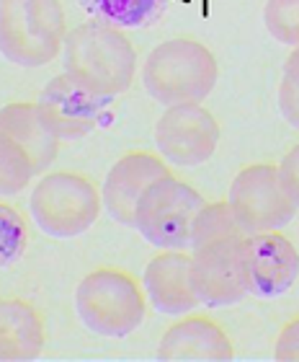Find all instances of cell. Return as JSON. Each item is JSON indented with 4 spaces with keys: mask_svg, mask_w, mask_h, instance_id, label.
<instances>
[{
    "mask_svg": "<svg viewBox=\"0 0 299 362\" xmlns=\"http://www.w3.org/2000/svg\"><path fill=\"white\" fill-rule=\"evenodd\" d=\"M245 230L238 226L227 199L207 202L191 228V285L207 305H232L248 295L240 269Z\"/></svg>",
    "mask_w": 299,
    "mask_h": 362,
    "instance_id": "6da1fadb",
    "label": "cell"
},
{
    "mask_svg": "<svg viewBox=\"0 0 299 362\" xmlns=\"http://www.w3.org/2000/svg\"><path fill=\"white\" fill-rule=\"evenodd\" d=\"M62 65L83 88L114 98L135 83L137 52L124 29L104 21H85L68 31L62 45Z\"/></svg>",
    "mask_w": 299,
    "mask_h": 362,
    "instance_id": "7a4b0ae2",
    "label": "cell"
},
{
    "mask_svg": "<svg viewBox=\"0 0 299 362\" xmlns=\"http://www.w3.org/2000/svg\"><path fill=\"white\" fill-rule=\"evenodd\" d=\"M217 57L202 42L176 37L147 54L142 65V86L157 104H202L217 86Z\"/></svg>",
    "mask_w": 299,
    "mask_h": 362,
    "instance_id": "3957f363",
    "label": "cell"
},
{
    "mask_svg": "<svg viewBox=\"0 0 299 362\" xmlns=\"http://www.w3.org/2000/svg\"><path fill=\"white\" fill-rule=\"evenodd\" d=\"M75 310L88 332L109 339L129 337L147 316V295L135 274L119 267H98L75 290Z\"/></svg>",
    "mask_w": 299,
    "mask_h": 362,
    "instance_id": "277c9868",
    "label": "cell"
},
{
    "mask_svg": "<svg viewBox=\"0 0 299 362\" xmlns=\"http://www.w3.org/2000/svg\"><path fill=\"white\" fill-rule=\"evenodd\" d=\"M68 16L60 0H0V54L18 68H44L62 52Z\"/></svg>",
    "mask_w": 299,
    "mask_h": 362,
    "instance_id": "5b68a950",
    "label": "cell"
},
{
    "mask_svg": "<svg viewBox=\"0 0 299 362\" xmlns=\"http://www.w3.org/2000/svg\"><path fill=\"white\" fill-rule=\"evenodd\" d=\"M104 210L101 189L78 171H52L31 189L29 212L42 233L52 238H78L96 226Z\"/></svg>",
    "mask_w": 299,
    "mask_h": 362,
    "instance_id": "8992f818",
    "label": "cell"
},
{
    "mask_svg": "<svg viewBox=\"0 0 299 362\" xmlns=\"http://www.w3.org/2000/svg\"><path fill=\"white\" fill-rule=\"evenodd\" d=\"M207 199L188 181L165 174L140 197L135 228L145 241L163 251H183L191 243V228Z\"/></svg>",
    "mask_w": 299,
    "mask_h": 362,
    "instance_id": "52a82bcc",
    "label": "cell"
},
{
    "mask_svg": "<svg viewBox=\"0 0 299 362\" xmlns=\"http://www.w3.org/2000/svg\"><path fill=\"white\" fill-rule=\"evenodd\" d=\"M227 204L245 235L279 230L297 215L274 163H253L238 171L227 192Z\"/></svg>",
    "mask_w": 299,
    "mask_h": 362,
    "instance_id": "ba28073f",
    "label": "cell"
},
{
    "mask_svg": "<svg viewBox=\"0 0 299 362\" xmlns=\"http://www.w3.org/2000/svg\"><path fill=\"white\" fill-rule=\"evenodd\" d=\"M155 145L173 166L196 168L214 156L219 145V122L202 104L165 106L155 124Z\"/></svg>",
    "mask_w": 299,
    "mask_h": 362,
    "instance_id": "9c48e42d",
    "label": "cell"
},
{
    "mask_svg": "<svg viewBox=\"0 0 299 362\" xmlns=\"http://www.w3.org/2000/svg\"><path fill=\"white\" fill-rule=\"evenodd\" d=\"M240 269L245 290L271 300L292 290L299 277V249L281 230L245 235L240 246Z\"/></svg>",
    "mask_w": 299,
    "mask_h": 362,
    "instance_id": "30bf717a",
    "label": "cell"
},
{
    "mask_svg": "<svg viewBox=\"0 0 299 362\" xmlns=\"http://www.w3.org/2000/svg\"><path fill=\"white\" fill-rule=\"evenodd\" d=\"M109 101L111 98L96 96L68 73H60L42 88L37 106L60 140H80L98 127Z\"/></svg>",
    "mask_w": 299,
    "mask_h": 362,
    "instance_id": "8fae6325",
    "label": "cell"
},
{
    "mask_svg": "<svg viewBox=\"0 0 299 362\" xmlns=\"http://www.w3.org/2000/svg\"><path fill=\"white\" fill-rule=\"evenodd\" d=\"M171 174V166L163 156L150 151H132L121 156L104 179L101 199L109 218L127 228H135V210L140 197L147 192L150 184Z\"/></svg>",
    "mask_w": 299,
    "mask_h": 362,
    "instance_id": "7c38bea8",
    "label": "cell"
},
{
    "mask_svg": "<svg viewBox=\"0 0 299 362\" xmlns=\"http://www.w3.org/2000/svg\"><path fill=\"white\" fill-rule=\"evenodd\" d=\"M155 357L160 362H232L235 347L214 318L186 313L163 334Z\"/></svg>",
    "mask_w": 299,
    "mask_h": 362,
    "instance_id": "4fadbf2b",
    "label": "cell"
},
{
    "mask_svg": "<svg viewBox=\"0 0 299 362\" xmlns=\"http://www.w3.org/2000/svg\"><path fill=\"white\" fill-rule=\"evenodd\" d=\"M142 287L150 305L163 316H186L202 305L191 285V254L160 251L145 267Z\"/></svg>",
    "mask_w": 299,
    "mask_h": 362,
    "instance_id": "5bb4252c",
    "label": "cell"
},
{
    "mask_svg": "<svg viewBox=\"0 0 299 362\" xmlns=\"http://www.w3.org/2000/svg\"><path fill=\"white\" fill-rule=\"evenodd\" d=\"M47 347L44 318L29 300H0V362L39 360Z\"/></svg>",
    "mask_w": 299,
    "mask_h": 362,
    "instance_id": "9a60e30c",
    "label": "cell"
},
{
    "mask_svg": "<svg viewBox=\"0 0 299 362\" xmlns=\"http://www.w3.org/2000/svg\"><path fill=\"white\" fill-rule=\"evenodd\" d=\"M0 132H6L11 140L21 145L29 153L31 163L42 174L47 166H52L57 158V148H60V137L54 135L49 124L44 122L39 112L37 101H13L0 109Z\"/></svg>",
    "mask_w": 299,
    "mask_h": 362,
    "instance_id": "2e32d148",
    "label": "cell"
},
{
    "mask_svg": "<svg viewBox=\"0 0 299 362\" xmlns=\"http://www.w3.org/2000/svg\"><path fill=\"white\" fill-rule=\"evenodd\" d=\"M96 21L111 23L116 29H142L163 16L168 0H80Z\"/></svg>",
    "mask_w": 299,
    "mask_h": 362,
    "instance_id": "e0dca14e",
    "label": "cell"
},
{
    "mask_svg": "<svg viewBox=\"0 0 299 362\" xmlns=\"http://www.w3.org/2000/svg\"><path fill=\"white\" fill-rule=\"evenodd\" d=\"M34 174L37 168L31 163L29 153L6 132H0V197L21 194L31 184Z\"/></svg>",
    "mask_w": 299,
    "mask_h": 362,
    "instance_id": "ac0fdd59",
    "label": "cell"
},
{
    "mask_svg": "<svg viewBox=\"0 0 299 362\" xmlns=\"http://www.w3.org/2000/svg\"><path fill=\"white\" fill-rule=\"evenodd\" d=\"M29 246V228L26 218L13 204L0 199V269L16 264Z\"/></svg>",
    "mask_w": 299,
    "mask_h": 362,
    "instance_id": "d6986e66",
    "label": "cell"
},
{
    "mask_svg": "<svg viewBox=\"0 0 299 362\" xmlns=\"http://www.w3.org/2000/svg\"><path fill=\"white\" fill-rule=\"evenodd\" d=\"M263 23L276 42L299 45V0H269L263 8Z\"/></svg>",
    "mask_w": 299,
    "mask_h": 362,
    "instance_id": "ffe728a7",
    "label": "cell"
},
{
    "mask_svg": "<svg viewBox=\"0 0 299 362\" xmlns=\"http://www.w3.org/2000/svg\"><path fill=\"white\" fill-rule=\"evenodd\" d=\"M274 360L276 362H299V316L286 321L279 332L274 344Z\"/></svg>",
    "mask_w": 299,
    "mask_h": 362,
    "instance_id": "44dd1931",
    "label": "cell"
},
{
    "mask_svg": "<svg viewBox=\"0 0 299 362\" xmlns=\"http://www.w3.org/2000/svg\"><path fill=\"white\" fill-rule=\"evenodd\" d=\"M279 176H281V184H284L289 199H292L294 207L299 210V143L281 158V163H279Z\"/></svg>",
    "mask_w": 299,
    "mask_h": 362,
    "instance_id": "7402d4cb",
    "label": "cell"
},
{
    "mask_svg": "<svg viewBox=\"0 0 299 362\" xmlns=\"http://www.w3.org/2000/svg\"><path fill=\"white\" fill-rule=\"evenodd\" d=\"M279 112L294 129H299V86L289 78H284L279 86Z\"/></svg>",
    "mask_w": 299,
    "mask_h": 362,
    "instance_id": "603a6c76",
    "label": "cell"
},
{
    "mask_svg": "<svg viewBox=\"0 0 299 362\" xmlns=\"http://www.w3.org/2000/svg\"><path fill=\"white\" fill-rule=\"evenodd\" d=\"M284 78H289L292 83L299 86V45L292 47V52L284 62Z\"/></svg>",
    "mask_w": 299,
    "mask_h": 362,
    "instance_id": "cb8c5ba5",
    "label": "cell"
}]
</instances>
